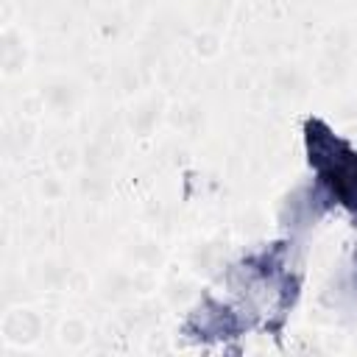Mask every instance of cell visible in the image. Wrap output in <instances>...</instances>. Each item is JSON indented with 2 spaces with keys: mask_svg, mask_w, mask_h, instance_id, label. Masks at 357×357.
Listing matches in <instances>:
<instances>
[{
  "mask_svg": "<svg viewBox=\"0 0 357 357\" xmlns=\"http://www.w3.org/2000/svg\"><path fill=\"white\" fill-rule=\"evenodd\" d=\"M332 184H335V190H337L343 198H349L351 204H357V159L343 162V165L335 170Z\"/></svg>",
  "mask_w": 357,
  "mask_h": 357,
  "instance_id": "1",
  "label": "cell"
}]
</instances>
